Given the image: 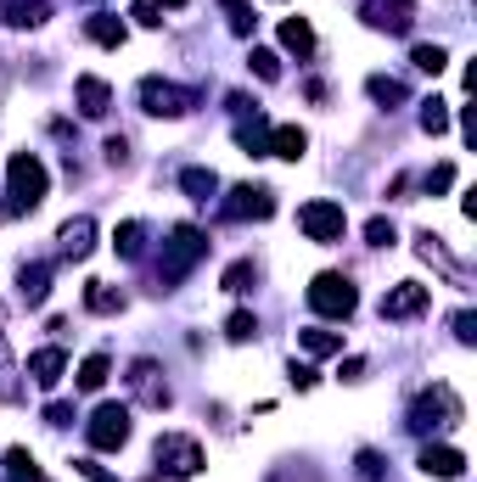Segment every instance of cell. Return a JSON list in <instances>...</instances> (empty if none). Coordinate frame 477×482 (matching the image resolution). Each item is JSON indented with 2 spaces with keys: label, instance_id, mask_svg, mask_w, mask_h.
Segmentation results:
<instances>
[{
  "label": "cell",
  "instance_id": "52a82bcc",
  "mask_svg": "<svg viewBox=\"0 0 477 482\" xmlns=\"http://www.w3.org/2000/svg\"><path fill=\"white\" fill-rule=\"evenodd\" d=\"M158 466H169V477H197L202 471V449L192 437H158Z\"/></svg>",
  "mask_w": 477,
  "mask_h": 482
},
{
  "label": "cell",
  "instance_id": "9c48e42d",
  "mask_svg": "<svg viewBox=\"0 0 477 482\" xmlns=\"http://www.w3.org/2000/svg\"><path fill=\"white\" fill-rule=\"evenodd\" d=\"M225 214H231V219H269V214H276V197H269L264 185H236L231 202H225Z\"/></svg>",
  "mask_w": 477,
  "mask_h": 482
},
{
  "label": "cell",
  "instance_id": "5b68a950",
  "mask_svg": "<svg viewBox=\"0 0 477 482\" xmlns=\"http://www.w3.org/2000/svg\"><path fill=\"white\" fill-rule=\"evenodd\" d=\"M298 224H303L309 241H337L343 230H348V219H343L337 202H309V207H298Z\"/></svg>",
  "mask_w": 477,
  "mask_h": 482
},
{
  "label": "cell",
  "instance_id": "7a4b0ae2",
  "mask_svg": "<svg viewBox=\"0 0 477 482\" xmlns=\"http://www.w3.org/2000/svg\"><path fill=\"white\" fill-rule=\"evenodd\" d=\"M354 303H360V292L348 286L343 275H315V286H309V309L326 314V320H348Z\"/></svg>",
  "mask_w": 477,
  "mask_h": 482
},
{
  "label": "cell",
  "instance_id": "f546056e",
  "mask_svg": "<svg viewBox=\"0 0 477 482\" xmlns=\"http://www.w3.org/2000/svg\"><path fill=\"white\" fill-rule=\"evenodd\" d=\"M444 62H449L444 46H416V68L422 73H444Z\"/></svg>",
  "mask_w": 477,
  "mask_h": 482
},
{
  "label": "cell",
  "instance_id": "83f0119b",
  "mask_svg": "<svg viewBox=\"0 0 477 482\" xmlns=\"http://www.w3.org/2000/svg\"><path fill=\"white\" fill-rule=\"evenodd\" d=\"M303 348H309V353H337L343 337H337V331H303Z\"/></svg>",
  "mask_w": 477,
  "mask_h": 482
},
{
  "label": "cell",
  "instance_id": "30bf717a",
  "mask_svg": "<svg viewBox=\"0 0 477 482\" xmlns=\"http://www.w3.org/2000/svg\"><path fill=\"white\" fill-rule=\"evenodd\" d=\"M422 309H427V286H422V281H399V286L382 298L388 320H410V314H422Z\"/></svg>",
  "mask_w": 477,
  "mask_h": 482
},
{
  "label": "cell",
  "instance_id": "e0dca14e",
  "mask_svg": "<svg viewBox=\"0 0 477 482\" xmlns=\"http://www.w3.org/2000/svg\"><path fill=\"white\" fill-rule=\"evenodd\" d=\"M281 46L298 51V56H309V51H315V29H309L303 17H286V23H281Z\"/></svg>",
  "mask_w": 477,
  "mask_h": 482
},
{
  "label": "cell",
  "instance_id": "3957f363",
  "mask_svg": "<svg viewBox=\"0 0 477 482\" xmlns=\"http://www.w3.org/2000/svg\"><path fill=\"white\" fill-rule=\"evenodd\" d=\"M85 432H90L96 449H124V444H130V404H101Z\"/></svg>",
  "mask_w": 477,
  "mask_h": 482
},
{
  "label": "cell",
  "instance_id": "4316f807",
  "mask_svg": "<svg viewBox=\"0 0 477 482\" xmlns=\"http://www.w3.org/2000/svg\"><path fill=\"white\" fill-rule=\"evenodd\" d=\"M225 17H231L236 34H253V6H247V0H225Z\"/></svg>",
  "mask_w": 477,
  "mask_h": 482
},
{
  "label": "cell",
  "instance_id": "836d02e7",
  "mask_svg": "<svg viewBox=\"0 0 477 482\" xmlns=\"http://www.w3.org/2000/svg\"><path fill=\"white\" fill-rule=\"evenodd\" d=\"M247 281H253V264H231L225 269V292H247Z\"/></svg>",
  "mask_w": 477,
  "mask_h": 482
},
{
  "label": "cell",
  "instance_id": "484cf974",
  "mask_svg": "<svg viewBox=\"0 0 477 482\" xmlns=\"http://www.w3.org/2000/svg\"><path fill=\"white\" fill-rule=\"evenodd\" d=\"M422 130H427V135H444V130H449V113H444V101H439V96L422 101Z\"/></svg>",
  "mask_w": 477,
  "mask_h": 482
},
{
  "label": "cell",
  "instance_id": "4dcf8cb0",
  "mask_svg": "<svg viewBox=\"0 0 477 482\" xmlns=\"http://www.w3.org/2000/svg\"><path fill=\"white\" fill-rule=\"evenodd\" d=\"M247 62H253V73H259V79H281V56H276V51H253Z\"/></svg>",
  "mask_w": 477,
  "mask_h": 482
},
{
  "label": "cell",
  "instance_id": "f1b7e54d",
  "mask_svg": "<svg viewBox=\"0 0 477 482\" xmlns=\"http://www.w3.org/2000/svg\"><path fill=\"white\" fill-rule=\"evenodd\" d=\"M6 471H12L17 482H34V477H39L34 460H29V449H12V454H6Z\"/></svg>",
  "mask_w": 477,
  "mask_h": 482
},
{
  "label": "cell",
  "instance_id": "d4e9b609",
  "mask_svg": "<svg viewBox=\"0 0 477 482\" xmlns=\"http://www.w3.org/2000/svg\"><path fill=\"white\" fill-rule=\"evenodd\" d=\"M85 303L96 309V314H113V309H124V298L113 286H101V281H90V292H85Z\"/></svg>",
  "mask_w": 477,
  "mask_h": 482
},
{
  "label": "cell",
  "instance_id": "1f68e13d",
  "mask_svg": "<svg viewBox=\"0 0 477 482\" xmlns=\"http://www.w3.org/2000/svg\"><path fill=\"white\" fill-rule=\"evenodd\" d=\"M253 331H259V320H253V314H231V326H225V337H231V342H247V337H253Z\"/></svg>",
  "mask_w": 477,
  "mask_h": 482
},
{
  "label": "cell",
  "instance_id": "4fadbf2b",
  "mask_svg": "<svg viewBox=\"0 0 477 482\" xmlns=\"http://www.w3.org/2000/svg\"><path fill=\"white\" fill-rule=\"evenodd\" d=\"M269 152H276V157H293V163H298V157L309 152V135L298 130V123H281V130L269 135Z\"/></svg>",
  "mask_w": 477,
  "mask_h": 482
},
{
  "label": "cell",
  "instance_id": "74e56055",
  "mask_svg": "<svg viewBox=\"0 0 477 482\" xmlns=\"http://www.w3.org/2000/svg\"><path fill=\"white\" fill-rule=\"evenodd\" d=\"M163 6H185V0H163Z\"/></svg>",
  "mask_w": 477,
  "mask_h": 482
},
{
  "label": "cell",
  "instance_id": "2e32d148",
  "mask_svg": "<svg viewBox=\"0 0 477 482\" xmlns=\"http://www.w3.org/2000/svg\"><path fill=\"white\" fill-rule=\"evenodd\" d=\"M79 113H85V118H101V113H107V85H101V79H79Z\"/></svg>",
  "mask_w": 477,
  "mask_h": 482
},
{
  "label": "cell",
  "instance_id": "603a6c76",
  "mask_svg": "<svg viewBox=\"0 0 477 482\" xmlns=\"http://www.w3.org/2000/svg\"><path fill=\"white\" fill-rule=\"evenodd\" d=\"M101 382H107V353H90V359L79 365V387H85V393H96Z\"/></svg>",
  "mask_w": 477,
  "mask_h": 482
},
{
  "label": "cell",
  "instance_id": "7c38bea8",
  "mask_svg": "<svg viewBox=\"0 0 477 482\" xmlns=\"http://www.w3.org/2000/svg\"><path fill=\"white\" fill-rule=\"evenodd\" d=\"M365 12L377 29H393V34L410 29V0H365Z\"/></svg>",
  "mask_w": 477,
  "mask_h": 482
},
{
  "label": "cell",
  "instance_id": "44dd1931",
  "mask_svg": "<svg viewBox=\"0 0 477 482\" xmlns=\"http://www.w3.org/2000/svg\"><path fill=\"white\" fill-rule=\"evenodd\" d=\"M46 292H51V269H46V264L23 269V298H29V303H46Z\"/></svg>",
  "mask_w": 477,
  "mask_h": 482
},
{
  "label": "cell",
  "instance_id": "5bb4252c",
  "mask_svg": "<svg viewBox=\"0 0 477 482\" xmlns=\"http://www.w3.org/2000/svg\"><path fill=\"white\" fill-rule=\"evenodd\" d=\"M29 376H34L39 387H56L62 382V348H39L34 359H29Z\"/></svg>",
  "mask_w": 477,
  "mask_h": 482
},
{
  "label": "cell",
  "instance_id": "ba28073f",
  "mask_svg": "<svg viewBox=\"0 0 477 482\" xmlns=\"http://www.w3.org/2000/svg\"><path fill=\"white\" fill-rule=\"evenodd\" d=\"M141 101H147V113H158V118H180L185 107H192V96H185L180 85H163V79H147V85H141Z\"/></svg>",
  "mask_w": 477,
  "mask_h": 482
},
{
  "label": "cell",
  "instance_id": "e575fe53",
  "mask_svg": "<svg viewBox=\"0 0 477 482\" xmlns=\"http://www.w3.org/2000/svg\"><path fill=\"white\" fill-rule=\"evenodd\" d=\"M365 236H371V247H393V224H388V219H371Z\"/></svg>",
  "mask_w": 477,
  "mask_h": 482
},
{
  "label": "cell",
  "instance_id": "8d00e7d4",
  "mask_svg": "<svg viewBox=\"0 0 477 482\" xmlns=\"http://www.w3.org/2000/svg\"><path fill=\"white\" fill-rule=\"evenodd\" d=\"M79 471H85L90 482H118V477H107V471H101V466H96V460H79Z\"/></svg>",
  "mask_w": 477,
  "mask_h": 482
},
{
  "label": "cell",
  "instance_id": "d590c367",
  "mask_svg": "<svg viewBox=\"0 0 477 482\" xmlns=\"http://www.w3.org/2000/svg\"><path fill=\"white\" fill-rule=\"evenodd\" d=\"M449 180H455V169H449V163H439V169L427 174V191H449Z\"/></svg>",
  "mask_w": 477,
  "mask_h": 482
},
{
  "label": "cell",
  "instance_id": "277c9868",
  "mask_svg": "<svg viewBox=\"0 0 477 482\" xmlns=\"http://www.w3.org/2000/svg\"><path fill=\"white\" fill-rule=\"evenodd\" d=\"M449 421H461V398H455L449 387L422 393V404H416V415H410V427L427 432V427H449Z\"/></svg>",
  "mask_w": 477,
  "mask_h": 482
},
{
  "label": "cell",
  "instance_id": "d6986e66",
  "mask_svg": "<svg viewBox=\"0 0 477 482\" xmlns=\"http://www.w3.org/2000/svg\"><path fill=\"white\" fill-rule=\"evenodd\" d=\"M62 253H68V258H85L90 253V219H73L68 230H62Z\"/></svg>",
  "mask_w": 477,
  "mask_h": 482
},
{
  "label": "cell",
  "instance_id": "ac0fdd59",
  "mask_svg": "<svg viewBox=\"0 0 477 482\" xmlns=\"http://www.w3.org/2000/svg\"><path fill=\"white\" fill-rule=\"evenodd\" d=\"M85 34L96 39V46H124V23H118V17H107V12H101V17H90V23H85Z\"/></svg>",
  "mask_w": 477,
  "mask_h": 482
},
{
  "label": "cell",
  "instance_id": "9a60e30c",
  "mask_svg": "<svg viewBox=\"0 0 477 482\" xmlns=\"http://www.w3.org/2000/svg\"><path fill=\"white\" fill-rule=\"evenodd\" d=\"M0 12H6V23H17V29L46 23V0H0Z\"/></svg>",
  "mask_w": 477,
  "mask_h": 482
},
{
  "label": "cell",
  "instance_id": "6da1fadb",
  "mask_svg": "<svg viewBox=\"0 0 477 482\" xmlns=\"http://www.w3.org/2000/svg\"><path fill=\"white\" fill-rule=\"evenodd\" d=\"M6 180H12V214L46 202V163H39L34 152H17L12 169H6Z\"/></svg>",
  "mask_w": 477,
  "mask_h": 482
},
{
  "label": "cell",
  "instance_id": "8fae6325",
  "mask_svg": "<svg viewBox=\"0 0 477 482\" xmlns=\"http://www.w3.org/2000/svg\"><path fill=\"white\" fill-rule=\"evenodd\" d=\"M422 471L449 482V477L466 471V460H461V449H449V444H427V449H422Z\"/></svg>",
  "mask_w": 477,
  "mask_h": 482
},
{
  "label": "cell",
  "instance_id": "8992f818",
  "mask_svg": "<svg viewBox=\"0 0 477 482\" xmlns=\"http://www.w3.org/2000/svg\"><path fill=\"white\" fill-rule=\"evenodd\" d=\"M197 258H202V236H197L192 224H180L175 241H169V253H163V281H180Z\"/></svg>",
  "mask_w": 477,
  "mask_h": 482
},
{
  "label": "cell",
  "instance_id": "d6a6232c",
  "mask_svg": "<svg viewBox=\"0 0 477 482\" xmlns=\"http://www.w3.org/2000/svg\"><path fill=\"white\" fill-rule=\"evenodd\" d=\"M371 96L377 101H405V85L399 79H371Z\"/></svg>",
  "mask_w": 477,
  "mask_h": 482
},
{
  "label": "cell",
  "instance_id": "ffe728a7",
  "mask_svg": "<svg viewBox=\"0 0 477 482\" xmlns=\"http://www.w3.org/2000/svg\"><path fill=\"white\" fill-rule=\"evenodd\" d=\"M180 185H185V191H192L197 202H209V197L219 191V180H214V169H185V174H180Z\"/></svg>",
  "mask_w": 477,
  "mask_h": 482
},
{
  "label": "cell",
  "instance_id": "cb8c5ba5",
  "mask_svg": "<svg viewBox=\"0 0 477 482\" xmlns=\"http://www.w3.org/2000/svg\"><path fill=\"white\" fill-rule=\"evenodd\" d=\"M236 140L247 146V157H264V152H269V135H264V123H259V118H253V123H242Z\"/></svg>",
  "mask_w": 477,
  "mask_h": 482
},
{
  "label": "cell",
  "instance_id": "7402d4cb",
  "mask_svg": "<svg viewBox=\"0 0 477 482\" xmlns=\"http://www.w3.org/2000/svg\"><path fill=\"white\" fill-rule=\"evenodd\" d=\"M141 236H147V230L130 219V224H118V230H113V247H118L124 258H141Z\"/></svg>",
  "mask_w": 477,
  "mask_h": 482
}]
</instances>
